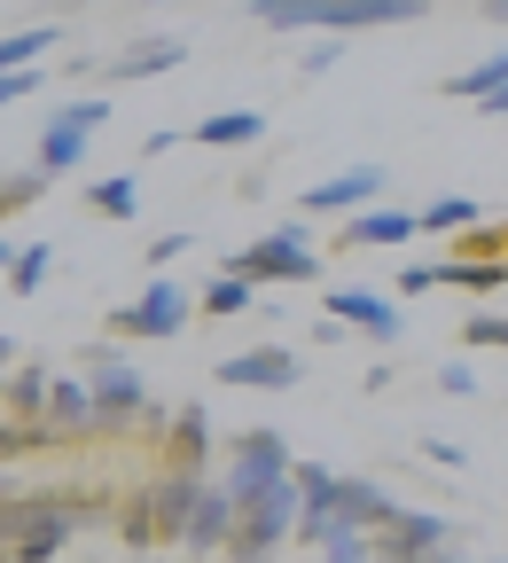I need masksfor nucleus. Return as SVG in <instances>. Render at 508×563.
Listing matches in <instances>:
<instances>
[{"label":"nucleus","instance_id":"ea45409f","mask_svg":"<svg viewBox=\"0 0 508 563\" xmlns=\"http://www.w3.org/2000/svg\"><path fill=\"white\" fill-rule=\"evenodd\" d=\"M125 563H157V555H125Z\"/></svg>","mask_w":508,"mask_h":563},{"label":"nucleus","instance_id":"473e14b6","mask_svg":"<svg viewBox=\"0 0 508 563\" xmlns=\"http://www.w3.org/2000/svg\"><path fill=\"white\" fill-rule=\"evenodd\" d=\"M439 391H446V399H470V391H477V368H470V361H446V368H439Z\"/></svg>","mask_w":508,"mask_h":563},{"label":"nucleus","instance_id":"6ab92c4d","mask_svg":"<svg viewBox=\"0 0 508 563\" xmlns=\"http://www.w3.org/2000/svg\"><path fill=\"white\" fill-rule=\"evenodd\" d=\"M47 407H55V376L47 368H9V422H47Z\"/></svg>","mask_w":508,"mask_h":563},{"label":"nucleus","instance_id":"a19ab883","mask_svg":"<svg viewBox=\"0 0 508 563\" xmlns=\"http://www.w3.org/2000/svg\"><path fill=\"white\" fill-rule=\"evenodd\" d=\"M500 563H508V555H500Z\"/></svg>","mask_w":508,"mask_h":563},{"label":"nucleus","instance_id":"58836bf2","mask_svg":"<svg viewBox=\"0 0 508 563\" xmlns=\"http://www.w3.org/2000/svg\"><path fill=\"white\" fill-rule=\"evenodd\" d=\"M485 16H493V24H508V0H493V9H485Z\"/></svg>","mask_w":508,"mask_h":563},{"label":"nucleus","instance_id":"f3484780","mask_svg":"<svg viewBox=\"0 0 508 563\" xmlns=\"http://www.w3.org/2000/svg\"><path fill=\"white\" fill-rule=\"evenodd\" d=\"M203 493H211L203 477H173V470H157V477H150V501H157V525H165V540H173V548H180L188 517L203 509Z\"/></svg>","mask_w":508,"mask_h":563},{"label":"nucleus","instance_id":"39448f33","mask_svg":"<svg viewBox=\"0 0 508 563\" xmlns=\"http://www.w3.org/2000/svg\"><path fill=\"white\" fill-rule=\"evenodd\" d=\"M228 274H243V282H313L321 274V251H313L306 220H274L258 243H243L228 258Z\"/></svg>","mask_w":508,"mask_h":563},{"label":"nucleus","instance_id":"c85d7f7f","mask_svg":"<svg viewBox=\"0 0 508 563\" xmlns=\"http://www.w3.org/2000/svg\"><path fill=\"white\" fill-rule=\"evenodd\" d=\"M462 344H477V352H508V313H470Z\"/></svg>","mask_w":508,"mask_h":563},{"label":"nucleus","instance_id":"bb28decb","mask_svg":"<svg viewBox=\"0 0 508 563\" xmlns=\"http://www.w3.org/2000/svg\"><path fill=\"white\" fill-rule=\"evenodd\" d=\"M87 203L102 211V220H133V211H141V188H133V180H95Z\"/></svg>","mask_w":508,"mask_h":563},{"label":"nucleus","instance_id":"6e6552de","mask_svg":"<svg viewBox=\"0 0 508 563\" xmlns=\"http://www.w3.org/2000/svg\"><path fill=\"white\" fill-rule=\"evenodd\" d=\"M376 555L384 563H470L454 517H439V509H399V525L376 540Z\"/></svg>","mask_w":508,"mask_h":563},{"label":"nucleus","instance_id":"1a4fd4ad","mask_svg":"<svg viewBox=\"0 0 508 563\" xmlns=\"http://www.w3.org/2000/svg\"><path fill=\"white\" fill-rule=\"evenodd\" d=\"M329 321L360 329V336H376V344H399V298L391 290H368V282H329Z\"/></svg>","mask_w":508,"mask_h":563},{"label":"nucleus","instance_id":"5701e85b","mask_svg":"<svg viewBox=\"0 0 508 563\" xmlns=\"http://www.w3.org/2000/svg\"><path fill=\"white\" fill-rule=\"evenodd\" d=\"M477 228H485L477 196H430L422 203V235H477Z\"/></svg>","mask_w":508,"mask_h":563},{"label":"nucleus","instance_id":"9b49d317","mask_svg":"<svg viewBox=\"0 0 508 563\" xmlns=\"http://www.w3.org/2000/svg\"><path fill=\"white\" fill-rule=\"evenodd\" d=\"M306 376V361L289 344H258V352H235V361H220V384L228 391H289Z\"/></svg>","mask_w":508,"mask_h":563},{"label":"nucleus","instance_id":"72a5a7b5","mask_svg":"<svg viewBox=\"0 0 508 563\" xmlns=\"http://www.w3.org/2000/svg\"><path fill=\"white\" fill-rule=\"evenodd\" d=\"M391 290H399V298H422V290H439V266H407V274L391 282Z\"/></svg>","mask_w":508,"mask_h":563},{"label":"nucleus","instance_id":"7ed1b4c3","mask_svg":"<svg viewBox=\"0 0 508 563\" xmlns=\"http://www.w3.org/2000/svg\"><path fill=\"white\" fill-rule=\"evenodd\" d=\"M87 391H95V422L102 431H141L150 422V384L118 344H87Z\"/></svg>","mask_w":508,"mask_h":563},{"label":"nucleus","instance_id":"423d86ee","mask_svg":"<svg viewBox=\"0 0 508 563\" xmlns=\"http://www.w3.org/2000/svg\"><path fill=\"white\" fill-rule=\"evenodd\" d=\"M102 125H110V95H79V102L47 110V125H40V173H47V180L79 173V165H87V141H95Z\"/></svg>","mask_w":508,"mask_h":563},{"label":"nucleus","instance_id":"aec40b11","mask_svg":"<svg viewBox=\"0 0 508 563\" xmlns=\"http://www.w3.org/2000/svg\"><path fill=\"white\" fill-rule=\"evenodd\" d=\"M63 47V24H16L9 40H0V79H9V70H32V63H47Z\"/></svg>","mask_w":508,"mask_h":563},{"label":"nucleus","instance_id":"f704fd0d","mask_svg":"<svg viewBox=\"0 0 508 563\" xmlns=\"http://www.w3.org/2000/svg\"><path fill=\"white\" fill-rule=\"evenodd\" d=\"M24 95H40V70H9L0 79V102H24Z\"/></svg>","mask_w":508,"mask_h":563},{"label":"nucleus","instance_id":"b1692460","mask_svg":"<svg viewBox=\"0 0 508 563\" xmlns=\"http://www.w3.org/2000/svg\"><path fill=\"white\" fill-rule=\"evenodd\" d=\"M196 306H203V313H220V321H228V313H251V306H258V282H243V274L220 266V274H211L203 290H196Z\"/></svg>","mask_w":508,"mask_h":563},{"label":"nucleus","instance_id":"4c0bfd02","mask_svg":"<svg viewBox=\"0 0 508 563\" xmlns=\"http://www.w3.org/2000/svg\"><path fill=\"white\" fill-rule=\"evenodd\" d=\"M477 118H508V87H500L493 102H477Z\"/></svg>","mask_w":508,"mask_h":563},{"label":"nucleus","instance_id":"f8f14e48","mask_svg":"<svg viewBox=\"0 0 508 563\" xmlns=\"http://www.w3.org/2000/svg\"><path fill=\"white\" fill-rule=\"evenodd\" d=\"M157 470H173V477H203V470H211V415H203L196 399H180L173 431H165V446H157Z\"/></svg>","mask_w":508,"mask_h":563},{"label":"nucleus","instance_id":"c756f323","mask_svg":"<svg viewBox=\"0 0 508 563\" xmlns=\"http://www.w3.org/2000/svg\"><path fill=\"white\" fill-rule=\"evenodd\" d=\"M313 563H384V555H376V540H368V532H344V540H329Z\"/></svg>","mask_w":508,"mask_h":563},{"label":"nucleus","instance_id":"4468645a","mask_svg":"<svg viewBox=\"0 0 508 563\" xmlns=\"http://www.w3.org/2000/svg\"><path fill=\"white\" fill-rule=\"evenodd\" d=\"M47 431H55V446H79V439H95V431H102V422H95V391H87V376H55Z\"/></svg>","mask_w":508,"mask_h":563},{"label":"nucleus","instance_id":"7c9ffc66","mask_svg":"<svg viewBox=\"0 0 508 563\" xmlns=\"http://www.w3.org/2000/svg\"><path fill=\"white\" fill-rule=\"evenodd\" d=\"M188 251V228H165V235H150V243H141V258H150V274H165L173 258Z\"/></svg>","mask_w":508,"mask_h":563},{"label":"nucleus","instance_id":"2eb2a0df","mask_svg":"<svg viewBox=\"0 0 508 563\" xmlns=\"http://www.w3.org/2000/svg\"><path fill=\"white\" fill-rule=\"evenodd\" d=\"M235 517H243V509L228 501V485H211V493H203V509H196V517H188V532H180V548H188V555H228Z\"/></svg>","mask_w":508,"mask_h":563},{"label":"nucleus","instance_id":"e433bc0d","mask_svg":"<svg viewBox=\"0 0 508 563\" xmlns=\"http://www.w3.org/2000/svg\"><path fill=\"white\" fill-rule=\"evenodd\" d=\"M422 454H430V462H446V470H462V462H470L454 439H422Z\"/></svg>","mask_w":508,"mask_h":563},{"label":"nucleus","instance_id":"393cba45","mask_svg":"<svg viewBox=\"0 0 508 563\" xmlns=\"http://www.w3.org/2000/svg\"><path fill=\"white\" fill-rule=\"evenodd\" d=\"M500 87H508V47H500V55H485L477 70H454V79H446V95H454V102H493Z\"/></svg>","mask_w":508,"mask_h":563},{"label":"nucleus","instance_id":"dca6fc26","mask_svg":"<svg viewBox=\"0 0 508 563\" xmlns=\"http://www.w3.org/2000/svg\"><path fill=\"white\" fill-rule=\"evenodd\" d=\"M188 55V40H173V32H150V40H125V47H110V79H157V70H173Z\"/></svg>","mask_w":508,"mask_h":563},{"label":"nucleus","instance_id":"20e7f679","mask_svg":"<svg viewBox=\"0 0 508 563\" xmlns=\"http://www.w3.org/2000/svg\"><path fill=\"white\" fill-rule=\"evenodd\" d=\"M289 470H298V462H289V439L281 431H266V422H258V431H235L228 439V501L235 509H258L274 485H289Z\"/></svg>","mask_w":508,"mask_h":563},{"label":"nucleus","instance_id":"a878e982","mask_svg":"<svg viewBox=\"0 0 508 563\" xmlns=\"http://www.w3.org/2000/svg\"><path fill=\"white\" fill-rule=\"evenodd\" d=\"M47 274H55V251H47V243H24V251L9 258V290H16V298H40Z\"/></svg>","mask_w":508,"mask_h":563},{"label":"nucleus","instance_id":"c9c22d12","mask_svg":"<svg viewBox=\"0 0 508 563\" xmlns=\"http://www.w3.org/2000/svg\"><path fill=\"white\" fill-rule=\"evenodd\" d=\"M336 55H344V40H313V47H306V70H313V79H321V70H329Z\"/></svg>","mask_w":508,"mask_h":563},{"label":"nucleus","instance_id":"f03ea898","mask_svg":"<svg viewBox=\"0 0 508 563\" xmlns=\"http://www.w3.org/2000/svg\"><path fill=\"white\" fill-rule=\"evenodd\" d=\"M422 0H258L266 32H376V24H415Z\"/></svg>","mask_w":508,"mask_h":563},{"label":"nucleus","instance_id":"4be33fe9","mask_svg":"<svg viewBox=\"0 0 508 563\" xmlns=\"http://www.w3.org/2000/svg\"><path fill=\"white\" fill-rule=\"evenodd\" d=\"M118 540H125L133 555H150V548L165 540V525H157V501H150V485H141V493H125V501H118Z\"/></svg>","mask_w":508,"mask_h":563},{"label":"nucleus","instance_id":"cd10ccee","mask_svg":"<svg viewBox=\"0 0 508 563\" xmlns=\"http://www.w3.org/2000/svg\"><path fill=\"white\" fill-rule=\"evenodd\" d=\"M47 446H55V431H47V422H9V439H0V454H9V462L47 454Z\"/></svg>","mask_w":508,"mask_h":563},{"label":"nucleus","instance_id":"0eeeda50","mask_svg":"<svg viewBox=\"0 0 508 563\" xmlns=\"http://www.w3.org/2000/svg\"><path fill=\"white\" fill-rule=\"evenodd\" d=\"M188 313H196V290H188V282H173V274H157V282H141L133 306L110 313V329L133 336V344H173V336L188 329Z\"/></svg>","mask_w":508,"mask_h":563},{"label":"nucleus","instance_id":"ddd939ff","mask_svg":"<svg viewBox=\"0 0 508 563\" xmlns=\"http://www.w3.org/2000/svg\"><path fill=\"white\" fill-rule=\"evenodd\" d=\"M415 235H422V211H399V203H376V211H360V220L336 228L344 251H399V243H415Z\"/></svg>","mask_w":508,"mask_h":563},{"label":"nucleus","instance_id":"412c9836","mask_svg":"<svg viewBox=\"0 0 508 563\" xmlns=\"http://www.w3.org/2000/svg\"><path fill=\"white\" fill-rule=\"evenodd\" d=\"M439 290L493 298V290H508V258H446V266H439Z\"/></svg>","mask_w":508,"mask_h":563},{"label":"nucleus","instance_id":"f257e3e1","mask_svg":"<svg viewBox=\"0 0 508 563\" xmlns=\"http://www.w3.org/2000/svg\"><path fill=\"white\" fill-rule=\"evenodd\" d=\"M102 517H110L102 493H24V485H9V517H0V525H9V555L16 563H55Z\"/></svg>","mask_w":508,"mask_h":563},{"label":"nucleus","instance_id":"9d476101","mask_svg":"<svg viewBox=\"0 0 508 563\" xmlns=\"http://www.w3.org/2000/svg\"><path fill=\"white\" fill-rule=\"evenodd\" d=\"M384 203V165H352V173H329L306 188V220H329V211H376Z\"/></svg>","mask_w":508,"mask_h":563},{"label":"nucleus","instance_id":"2f4dec72","mask_svg":"<svg viewBox=\"0 0 508 563\" xmlns=\"http://www.w3.org/2000/svg\"><path fill=\"white\" fill-rule=\"evenodd\" d=\"M32 196H47V173L32 165V173H9V196H0V203H9V211H24Z\"/></svg>","mask_w":508,"mask_h":563},{"label":"nucleus","instance_id":"a211bd4d","mask_svg":"<svg viewBox=\"0 0 508 563\" xmlns=\"http://www.w3.org/2000/svg\"><path fill=\"white\" fill-rule=\"evenodd\" d=\"M188 141H203V150H258V141H266V118H258V110H203Z\"/></svg>","mask_w":508,"mask_h":563}]
</instances>
